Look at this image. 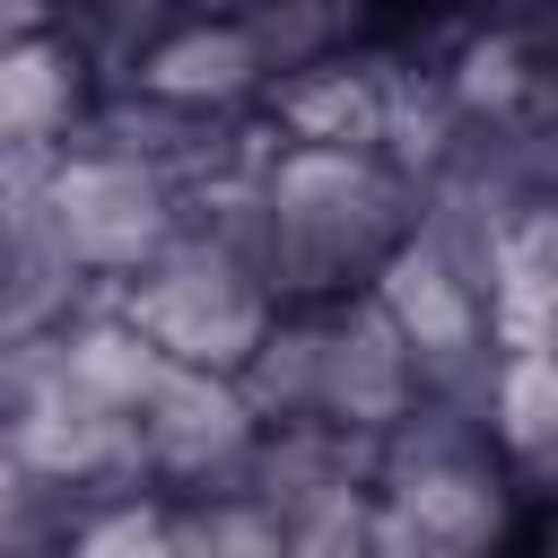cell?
Instances as JSON below:
<instances>
[{
	"label": "cell",
	"mask_w": 558,
	"mask_h": 558,
	"mask_svg": "<svg viewBox=\"0 0 558 558\" xmlns=\"http://www.w3.org/2000/svg\"><path fill=\"white\" fill-rule=\"evenodd\" d=\"M122 323L174 357V366H209V375H244V357L262 349L270 331V305H262V279L227 253V244H166L157 262L131 270V296H122Z\"/></svg>",
	"instance_id": "obj_1"
},
{
	"label": "cell",
	"mask_w": 558,
	"mask_h": 558,
	"mask_svg": "<svg viewBox=\"0 0 558 558\" xmlns=\"http://www.w3.org/2000/svg\"><path fill=\"white\" fill-rule=\"evenodd\" d=\"M52 227L70 244L78 270H140L174 244V201H166V174L122 157V148H96V157H70L52 183Z\"/></svg>",
	"instance_id": "obj_2"
},
{
	"label": "cell",
	"mask_w": 558,
	"mask_h": 558,
	"mask_svg": "<svg viewBox=\"0 0 558 558\" xmlns=\"http://www.w3.org/2000/svg\"><path fill=\"white\" fill-rule=\"evenodd\" d=\"M70 558H174V523L122 506V514H96V523L70 541Z\"/></svg>",
	"instance_id": "obj_6"
},
{
	"label": "cell",
	"mask_w": 558,
	"mask_h": 558,
	"mask_svg": "<svg viewBox=\"0 0 558 558\" xmlns=\"http://www.w3.org/2000/svg\"><path fill=\"white\" fill-rule=\"evenodd\" d=\"M262 70L270 61H262L253 26H192V35H174V44L148 52L140 87L157 105H174V113H209V105H235L244 87H262Z\"/></svg>",
	"instance_id": "obj_4"
},
{
	"label": "cell",
	"mask_w": 558,
	"mask_h": 558,
	"mask_svg": "<svg viewBox=\"0 0 558 558\" xmlns=\"http://www.w3.org/2000/svg\"><path fill=\"white\" fill-rule=\"evenodd\" d=\"M131 436H140V462H157V471H218L253 445V401H244L235 375L166 357L157 384L131 410Z\"/></svg>",
	"instance_id": "obj_3"
},
{
	"label": "cell",
	"mask_w": 558,
	"mask_h": 558,
	"mask_svg": "<svg viewBox=\"0 0 558 558\" xmlns=\"http://www.w3.org/2000/svg\"><path fill=\"white\" fill-rule=\"evenodd\" d=\"M78 105V61L52 52V44H9L0 52V140H26L44 148Z\"/></svg>",
	"instance_id": "obj_5"
}]
</instances>
